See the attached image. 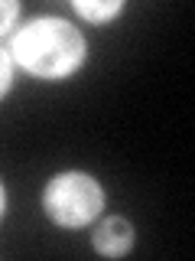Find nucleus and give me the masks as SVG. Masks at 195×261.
<instances>
[{"mask_svg":"<svg viewBox=\"0 0 195 261\" xmlns=\"http://www.w3.org/2000/svg\"><path fill=\"white\" fill-rule=\"evenodd\" d=\"M10 79H13V62H10V56L0 49V95L10 88Z\"/></svg>","mask_w":195,"mask_h":261,"instance_id":"nucleus-5","label":"nucleus"},{"mask_svg":"<svg viewBox=\"0 0 195 261\" xmlns=\"http://www.w3.org/2000/svg\"><path fill=\"white\" fill-rule=\"evenodd\" d=\"M104 193L88 173H62L46 190V212L62 225H85L101 212Z\"/></svg>","mask_w":195,"mask_h":261,"instance_id":"nucleus-2","label":"nucleus"},{"mask_svg":"<svg viewBox=\"0 0 195 261\" xmlns=\"http://www.w3.org/2000/svg\"><path fill=\"white\" fill-rule=\"evenodd\" d=\"M0 212H4V186H0Z\"/></svg>","mask_w":195,"mask_h":261,"instance_id":"nucleus-7","label":"nucleus"},{"mask_svg":"<svg viewBox=\"0 0 195 261\" xmlns=\"http://www.w3.org/2000/svg\"><path fill=\"white\" fill-rule=\"evenodd\" d=\"M16 16V4L13 0H0V33H7V27L13 23Z\"/></svg>","mask_w":195,"mask_h":261,"instance_id":"nucleus-6","label":"nucleus"},{"mask_svg":"<svg viewBox=\"0 0 195 261\" xmlns=\"http://www.w3.org/2000/svg\"><path fill=\"white\" fill-rule=\"evenodd\" d=\"M85 56L81 33L65 20H32L13 36V59L39 79L69 75Z\"/></svg>","mask_w":195,"mask_h":261,"instance_id":"nucleus-1","label":"nucleus"},{"mask_svg":"<svg viewBox=\"0 0 195 261\" xmlns=\"http://www.w3.org/2000/svg\"><path fill=\"white\" fill-rule=\"evenodd\" d=\"M134 245V225L127 222V219H104L101 225H98V232H94V248L101 251V255H111V258H117V255H124V251Z\"/></svg>","mask_w":195,"mask_h":261,"instance_id":"nucleus-3","label":"nucleus"},{"mask_svg":"<svg viewBox=\"0 0 195 261\" xmlns=\"http://www.w3.org/2000/svg\"><path fill=\"white\" fill-rule=\"evenodd\" d=\"M75 10L81 16H88V20H101L104 23V20H111V16L120 10V0H108V4H88V0H78Z\"/></svg>","mask_w":195,"mask_h":261,"instance_id":"nucleus-4","label":"nucleus"}]
</instances>
